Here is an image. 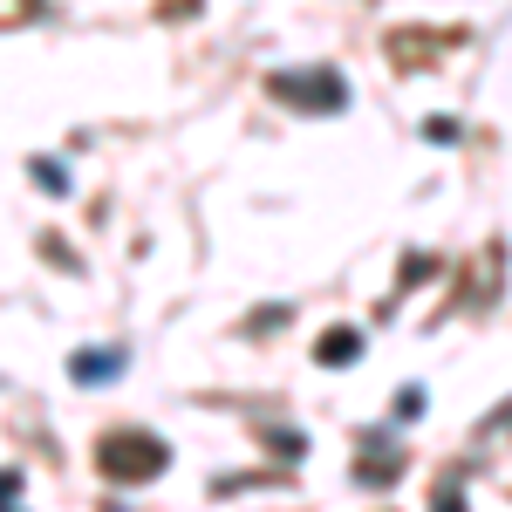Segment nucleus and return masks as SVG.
Listing matches in <instances>:
<instances>
[{
    "label": "nucleus",
    "mask_w": 512,
    "mask_h": 512,
    "mask_svg": "<svg viewBox=\"0 0 512 512\" xmlns=\"http://www.w3.org/2000/svg\"><path fill=\"white\" fill-rule=\"evenodd\" d=\"M362 349V335H349V328H335L328 342H321V362H342V355H355Z\"/></svg>",
    "instance_id": "f257e3e1"
},
{
    "label": "nucleus",
    "mask_w": 512,
    "mask_h": 512,
    "mask_svg": "<svg viewBox=\"0 0 512 512\" xmlns=\"http://www.w3.org/2000/svg\"><path fill=\"white\" fill-rule=\"evenodd\" d=\"M76 369H82V376H89V383H96V376H110V369H117V362H110V355H82Z\"/></svg>",
    "instance_id": "f03ea898"
}]
</instances>
